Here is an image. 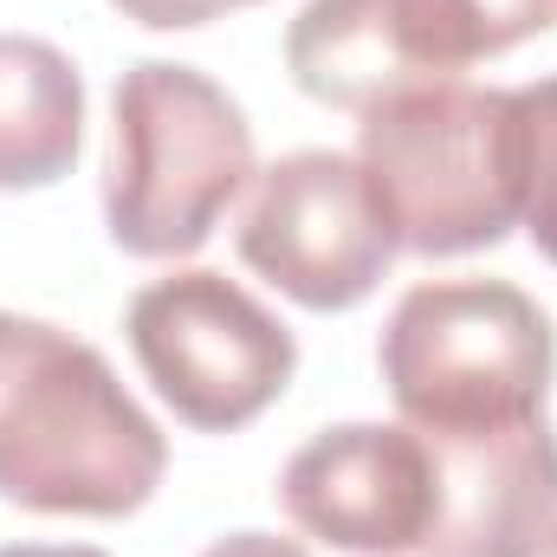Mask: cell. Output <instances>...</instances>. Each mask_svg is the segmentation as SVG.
I'll use <instances>...</instances> for the list:
<instances>
[{"instance_id":"1","label":"cell","mask_w":557,"mask_h":557,"mask_svg":"<svg viewBox=\"0 0 557 557\" xmlns=\"http://www.w3.org/2000/svg\"><path fill=\"white\" fill-rule=\"evenodd\" d=\"M169 441L85 337L0 311V499L124 519L162 486Z\"/></svg>"},{"instance_id":"2","label":"cell","mask_w":557,"mask_h":557,"mask_svg":"<svg viewBox=\"0 0 557 557\" xmlns=\"http://www.w3.org/2000/svg\"><path fill=\"white\" fill-rule=\"evenodd\" d=\"M357 169L403 253L454 260L499 247L525 221L519 91L421 85L363 111Z\"/></svg>"},{"instance_id":"3","label":"cell","mask_w":557,"mask_h":557,"mask_svg":"<svg viewBox=\"0 0 557 557\" xmlns=\"http://www.w3.org/2000/svg\"><path fill=\"white\" fill-rule=\"evenodd\" d=\"M253 175L240 104L195 65L137 59L111 98L104 227L137 260L195 253Z\"/></svg>"},{"instance_id":"4","label":"cell","mask_w":557,"mask_h":557,"mask_svg":"<svg viewBox=\"0 0 557 557\" xmlns=\"http://www.w3.org/2000/svg\"><path fill=\"white\" fill-rule=\"evenodd\" d=\"M383 383L421 434H486L545 416L557 331L506 278L409 285L383 324Z\"/></svg>"},{"instance_id":"5","label":"cell","mask_w":557,"mask_h":557,"mask_svg":"<svg viewBox=\"0 0 557 557\" xmlns=\"http://www.w3.org/2000/svg\"><path fill=\"white\" fill-rule=\"evenodd\" d=\"M557 26V0H305L285 33L292 85L331 111H370L396 91L454 85Z\"/></svg>"},{"instance_id":"6","label":"cell","mask_w":557,"mask_h":557,"mask_svg":"<svg viewBox=\"0 0 557 557\" xmlns=\"http://www.w3.org/2000/svg\"><path fill=\"white\" fill-rule=\"evenodd\" d=\"M124 331L149 389L201 434L260 421L298 370V337L247 285L208 267L149 278L124 311Z\"/></svg>"},{"instance_id":"7","label":"cell","mask_w":557,"mask_h":557,"mask_svg":"<svg viewBox=\"0 0 557 557\" xmlns=\"http://www.w3.org/2000/svg\"><path fill=\"white\" fill-rule=\"evenodd\" d=\"M396 253L403 247L383 227L357 156L298 149L253 175V201L240 214V260L305 311L363 305Z\"/></svg>"},{"instance_id":"8","label":"cell","mask_w":557,"mask_h":557,"mask_svg":"<svg viewBox=\"0 0 557 557\" xmlns=\"http://www.w3.org/2000/svg\"><path fill=\"white\" fill-rule=\"evenodd\" d=\"M278 506L305 539H324L337 552H421L434 525V447L409 421L324 428L285 460Z\"/></svg>"},{"instance_id":"9","label":"cell","mask_w":557,"mask_h":557,"mask_svg":"<svg viewBox=\"0 0 557 557\" xmlns=\"http://www.w3.org/2000/svg\"><path fill=\"white\" fill-rule=\"evenodd\" d=\"M421 441L434 447L428 557H539L557 539V434L545 416Z\"/></svg>"},{"instance_id":"10","label":"cell","mask_w":557,"mask_h":557,"mask_svg":"<svg viewBox=\"0 0 557 557\" xmlns=\"http://www.w3.org/2000/svg\"><path fill=\"white\" fill-rule=\"evenodd\" d=\"M85 143V78L33 33H0V195L52 188Z\"/></svg>"},{"instance_id":"11","label":"cell","mask_w":557,"mask_h":557,"mask_svg":"<svg viewBox=\"0 0 557 557\" xmlns=\"http://www.w3.org/2000/svg\"><path fill=\"white\" fill-rule=\"evenodd\" d=\"M519 124H525V234L557 267V78L519 85Z\"/></svg>"},{"instance_id":"12","label":"cell","mask_w":557,"mask_h":557,"mask_svg":"<svg viewBox=\"0 0 557 557\" xmlns=\"http://www.w3.org/2000/svg\"><path fill=\"white\" fill-rule=\"evenodd\" d=\"M111 7L137 26H208L227 7H253V0H111Z\"/></svg>"},{"instance_id":"13","label":"cell","mask_w":557,"mask_h":557,"mask_svg":"<svg viewBox=\"0 0 557 557\" xmlns=\"http://www.w3.org/2000/svg\"><path fill=\"white\" fill-rule=\"evenodd\" d=\"M201 557H311L298 539H273V532H227L214 539Z\"/></svg>"},{"instance_id":"14","label":"cell","mask_w":557,"mask_h":557,"mask_svg":"<svg viewBox=\"0 0 557 557\" xmlns=\"http://www.w3.org/2000/svg\"><path fill=\"white\" fill-rule=\"evenodd\" d=\"M0 557H111L98 545H0Z\"/></svg>"},{"instance_id":"15","label":"cell","mask_w":557,"mask_h":557,"mask_svg":"<svg viewBox=\"0 0 557 557\" xmlns=\"http://www.w3.org/2000/svg\"><path fill=\"white\" fill-rule=\"evenodd\" d=\"M545 552H552V557H557V539H552V545H545Z\"/></svg>"}]
</instances>
